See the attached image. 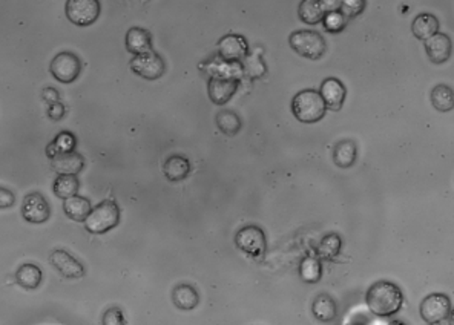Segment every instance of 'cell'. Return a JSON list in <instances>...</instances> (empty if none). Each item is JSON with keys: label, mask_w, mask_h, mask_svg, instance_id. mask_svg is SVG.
Listing matches in <instances>:
<instances>
[{"label": "cell", "mask_w": 454, "mask_h": 325, "mask_svg": "<svg viewBox=\"0 0 454 325\" xmlns=\"http://www.w3.org/2000/svg\"><path fill=\"white\" fill-rule=\"evenodd\" d=\"M103 324L105 325H125V317L121 310L119 307H112L107 310L103 316Z\"/></svg>", "instance_id": "35"}, {"label": "cell", "mask_w": 454, "mask_h": 325, "mask_svg": "<svg viewBox=\"0 0 454 325\" xmlns=\"http://www.w3.org/2000/svg\"><path fill=\"white\" fill-rule=\"evenodd\" d=\"M49 71L60 83H73L82 72V60L74 53L63 51L54 57Z\"/></svg>", "instance_id": "6"}, {"label": "cell", "mask_w": 454, "mask_h": 325, "mask_svg": "<svg viewBox=\"0 0 454 325\" xmlns=\"http://www.w3.org/2000/svg\"><path fill=\"white\" fill-rule=\"evenodd\" d=\"M421 316L427 324H442L451 316V301L444 293L428 295L421 304Z\"/></svg>", "instance_id": "5"}, {"label": "cell", "mask_w": 454, "mask_h": 325, "mask_svg": "<svg viewBox=\"0 0 454 325\" xmlns=\"http://www.w3.org/2000/svg\"><path fill=\"white\" fill-rule=\"evenodd\" d=\"M164 175L169 182H182L191 172V161L182 155H171L164 161Z\"/></svg>", "instance_id": "21"}, {"label": "cell", "mask_w": 454, "mask_h": 325, "mask_svg": "<svg viewBox=\"0 0 454 325\" xmlns=\"http://www.w3.org/2000/svg\"><path fill=\"white\" fill-rule=\"evenodd\" d=\"M358 148L353 140H341L335 146L333 150V161L341 169H349L356 161Z\"/></svg>", "instance_id": "23"}, {"label": "cell", "mask_w": 454, "mask_h": 325, "mask_svg": "<svg viewBox=\"0 0 454 325\" xmlns=\"http://www.w3.org/2000/svg\"><path fill=\"white\" fill-rule=\"evenodd\" d=\"M218 55L227 63H240L249 54V43L238 34H227L221 37L217 45Z\"/></svg>", "instance_id": "10"}, {"label": "cell", "mask_w": 454, "mask_h": 325, "mask_svg": "<svg viewBox=\"0 0 454 325\" xmlns=\"http://www.w3.org/2000/svg\"><path fill=\"white\" fill-rule=\"evenodd\" d=\"M301 279L307 284H316L322 276V265L318 258L308 256L301 263L299 267Z\"/></svg>", "instance_id": "31"}, {"label": "cell", "mask_w": 454, "mask_h": 325, "mask_svg": "<svg viewBox=\"0 0 454 325\" xmlns=\"http://www.w3.org/2000/svg\"><path fill=\"white\" fill-rule=\"evenodd\" d=\"M327 106L321 94L315 89H304L298 92L292 100V112L295 118L306 125H313L324 118Z\"/></svg>", "instance_id": "2"}, {"label": "cell", "mask_w": 454, "mask_h": 325, "mask_svg": "<svg viewBox=\"0 0 454 325\" xmlns=\"http://www.w3.org/2000/svg\"><path fill=\"white\" fill-rule=\"evenodd\" d=\"M80 189V182H78L77 175H59L54 182V193L55 197L62 200H68L77 195Z\"/></svg>", "instance_id": "27"}, {"label": "cell", "mask_w": 454, "mask_h": 325, "mask_svg": "<svg viewBox=\"0 0 454 325\" xmlns=\"http://www.w3.org/2000/svg\"><path fill=\"white\" fill-rule=\"evenodd\" d=\"M341 2L338 0H304L301 2L298 14L299 19L307 25H316L324 20L330 11L340 10Z\"/></svg>", "instance_id": "11"}, {"label": "cell", "mask_w": 454, "mask_h": 325, "mask_svg": "<svg viewBox=\"0 0 454 325\" xmlns=\"http://www.w3.org/2000/svg\"><path fill=\"white\" fill-rule=\"evenodd\" d=\"M289 43L292 49L308 60H320L327 53V43L320 33L301 30L290 34Z\"/></svg>", "instance_id": "4"}, {"label": "cell", "mask_w": 454, "mask_h": 325, "mask_svg": "<svg viewBox=\"0 0 454 325\" xmlns=\"http://www.w3.org/2000/svg\"><path fill=\"white\" fill-rule=\"evenodd\" d=\"M243 64V72L244 76L250 80H256V78H261L265 76L268 72V67H265V62L263 60L261 54L254 53V54H247L246 59L241 62Z\"/></svg>", "instance_id": "29"}, {"label": "cell", "mask_w": 454, "mask_h": 325, "mask_svg": "<svg viewBox=\"0 0 454 325\" xmlns=\"http://www.w3.org/2000/svg\"><path fill=\"white\" fill-rule=\"evenodd\" d=\"M43 279V273L35 264H24L20 265L16 272V281L20 287L26 290H34L37 288Z\"/></svg>", "instance_id": "25"}, {"label": "cell", "mask_w": 454, "mask_h": 325, "mask_svg": "<svg viewBox=\"0 0 454 325\" xmlns=\"http://www.w3.org/2000/svg\"><path fill=\"white\" fill-rule=\"evenodd\" d=\"M51 168L60 175H77L85 168V158L78 152L59 154L51 158Z\"/></svg>", "instance_id": "18"}, {"label": "cell", "mask_w": 454, "mask_h": 325, "mask_svg": "<svg viewBox=\"0 0 454 325\" xmlns=\"http://www.w3.org/2000/svg\"><path fill=\"white\" fill-rule=\"evenodd\" d=\"M63 209L64 213H67L71 220L78 222H85V220L88 218V215L92 211L91 201L88 198L80 197V195H74V197L64 200Z\"/></svg>", "instance_id": "24"}, {"label": "cell", "mask_w": 454, "mask_h": 325, "mask_svg": "<svg viewBox=\"0 0 454 325\" xmlns=\"http://www.w3.org/2000/svg\"><path fill=\"white\" fill-rule=\"evenodd\" d=\"M312 312L316 319L321 322L333 321L338 315V304L327 293H321L315 298L312 304Z\"/></svg>", "instance_id": "22"}, {"label": "cell", "mask_w": 454, "mask_h": 325, "mask_svg": "<svg viewBox=\"0 0 454 325\" xmlns=\"http://www.w3.org/2000/svg\"><path fill=\"white\" fill-rule=\"evenodd\" d=\"M172 301L177 308L189 312L200 304V295L197 288L191 284H178L172 290Z\"/></svg>", "instance_id": "19"}, {"label": "cell", "mask_w": 454, "mask_h": 325, "mask_svg": "<svg viewBox=\"0 0 454 325\" xmlns=\"http://www.w3.org/2000/svg\"><path fill=\"white\" fill-rule=\"evenodd\" d=\"M126 49L134 55L148 54L152 49V35L145 28L134 26L126 33Z\"/></svg>", "instance_id": "17"}, {"label": "cell", "mask_w": 454, "mask_h": 325, "mask_svg": "<svg viewBox=\"0 0 454 325\" xmlns=\"http://www.w3.org/2000/svg\"><path fill=\"white\" fill-rule=\"evenodd\" d=\"M67 16L77 26H89L100 16L98 0H68Z\"/></svg>", "instance_id": "9"}, {"label": "cell", "mask_w": 454, "mask_h": 325, "mask_svg": "<svg viewBox=\"0 0 454 325\" xmlns=\"http://www.w3.org/2000/svg\"><path fill=\"white\" fill-rule=\"evenodd\" d=\"M120 222V207L114 200H106L91 211L85 220V229L94 235H103L117 227Z\"/></svg>", "instance_id": "3"}, {"label": "cell", "mask_w": 454, "mask_h": 325, "mask_svg": "<svg viewBox=\"0 0 454 325\" xmlns=\"http://www.w3.org/2000/svg\"><path fill=\"white\" fill-rule=\"evenodd\" d=\"M215 121H217V126L220 131L227 137L236 135L241 131V126H243L241 118L238 117L234 111H220L217 114Z\"/></svg>", "instance_id": "28"}, {"label": "cell", "mask_w": 454, "mask_h": 325, "mask_svg": "<svg viewBox=\"0 0 454 325\" xmlns=\"http://www.w3.org/2000/svg\"><path fill=\"white\" fill-rule=\"evenodd\" d=\"M341 247V236L338 234H330L321 240L318 245V255L321 259H326V261H333V259H336V256L340 255Z\"/></svg>", "instance_id": "30"}, {"label": "cell", "mask_w": 454, "mask_h": 325, "mask_svg": "<svg viewBox=\"0 0 454 325\" xmlns=\"http://www.w3.org/2000/svg\"><path fill=\"white\" fill-rule=\"evenodd\" d=\"M365 0H342L340 5V11L345 17H356L359 12H363L365 8Z\"/></svg>", "instance_id": "34"}, {"label": "cell", "mask_w": 454, "mask_h": 325, "mask_svg": "<svg viewBox=\"0 0 454 325\" xmlns=\"http://www.w3.org/2000/svg\"><path fill=\"white\" fill-rule=\"evenodd\" d=\"M439 31V20L436 16L428 12H422L419 16H416L413 24H412V33L417 40H428L430 37H433L435 34Z\"/></svg>", "instance_id": "20"}, {"label": "cell", "mask_w": 454, "mask_h": 325, "mask_svg": "<svg viewBox=\"0 0 454 325\" xmlns=\"http://www.w3.org/2000/svg\"><path fill=\"white\" fill-rule=\"evenodd\" d=\"M129 67H131L134 74L146 78V80H158L166 72L163 57L155 51L143 55H134V59L129 62Z\"/></svg>", "instance_id": "8"}, {"label": "cell", "mask_w": 454, "mask_h": 325, "mask_svg": "<svg viewBox=\"0 0 454 325\" xmlns=\"http://www.w3.org/2000/svg\"><path fill=\"white\" fill-rule=\"evenodd\" d=\"M54 144L59 154H68V152H74V149L77 146V140L76 135L71 132H60L55 137Z\"/></svg>", "instance_id": "33"}, {"label": "cell", "mask_w": 454, "mask_h": 325, "mask_svg": "<svg viewBox=\"0 0 454 325\" xmlns=\"http://www.w3.org/2000/svg\"><path fill=\"white\" fill-rule=\"evenodd\" d=\"M14 201H16L14 193L10 189H6V187H2V189H0V207L8 209L14 204Z\"/></svg>", "instance_id": "36"}, {"label": "cell", "mask_w": 454, "mask_h": 325, "mask_svg": "<svg viewBox=\"0 0 454 325\" xmlns=\"http://www.w3.org/2000/svg\"><path fill=\"white\" fill-rule=\"evenodd\" d=\"M431 105L441 112H448L454 106V94L450 86L437 85L431 91Z\"/></svg>", "instance_id": "26"}, {"label": "cell", "mask_w": 454, "mask_h": 325, "mask_svg": "<svg viewBox=\"0 0 454 325\" xmlns=\"http://www.w3.org/2000/svg\"><path fill=\"white\" fill-rule=\"evenodd\" d=\"M42 98L45 100V102L51 106L54 103H59L60 102V94L57 89L54 88H45L42 92Z\"/></svg>", "instance_id": "37"}, {"label": "cell", "mask_w": 454, "mask_h": 325, "mask_svg": "<svg viewBox=\"0 0 454 325\" xmlns=\"http://www.w3.org/2000/svg\"><path fill=\"white\" fill-rule=\"evenodd\" d=\"M320 94L329 109L340 111L344 105L345 96H347V89H345L341 80H338L335 77H329L321 83Z\"/></svg>", "instance_id": "16"}, {"label": "cell", "mask_w": 454, "mask_h": 325, "mask_svg": "<svg viewBox=\"0 0 454 325\" xmlns=\"http://www.w3.org/2000/svg\"><path fill=\"white\" fill-rule=\"evenodd\" d=\"M235 244L244 254L256 258L263 256L265 247H268L264 230L258 226H246L238 230L235 235Z\"/></svg>", "instance_id": "7"}, {"label": "cell", "mask_w": 454, "mask_h": 325, "mask_svg": "<svg viewBox=\"0 0 454 325\" xmlns=\"http://www.w3.org/2000/svg\"><path fill=\"white\" fill-rule=\"evenodd\" d=\"M64 106L59 102V103H54L49 106V109H48V115H49V118L51 120H55V121H59L63 118V115H64Z\"/></svg>", "instance_id": "38"}, {"label": "cell", "mask_w": 454, "mask_h": 325, "mask_svg": "<svg viewBox=\"0 0 454 325\" xmlns=\"http://www.w3.org/2000/svg\"><path fill=\"white\" fill-rule=\"evenodd\" d=\"M365 304L376 316H392L401 310L403 304V293L390 281H378L367 290Z\"/></svg>", "instance_id": "1"}, {"label": "cell", "mask_w": 454, "mask_h": 325, "mask_svg": "<svg viewBox=\"0 0 454 325\" xmlns=\"http://www.w3.org/2000/svg\"><path fill=\"white\" fill-rule=\"evenodd\" d=\"M425 53H427L430 62L435 64H442L448 62L453 53L451 39L442 33L435 34L433 37L425 40Z\"/></svg>", "instance_id": "15"}, {"label": "cell", "mask_w": 454, "mask_h": 325, "mask_svg": "<svg viewBox=\"0 0 454 325\" xmlns=\"http://www.w3.org/2000/svg\"><path fill=\"white\" fill-rule=\"evenodd\" d=\"M238 86H240V80L236 77L213 76L207 83L209 98L215 105H226L235 96Z\"/></svg>", "instance_id": "13"}, {"label": "cell", "mask_w": 454, "mask_h": 325, "mask_svg": "<svg viewBox=\"0 0 454 325\" xmlns=\"http://www.w3.org/2000/svg\"><path fill=\"white\" fill-rule=\"evenodd\" d=\"M49 261H51L53 267L55 270H59L64 278L71 279H78L85 276V267L80 261L68 254L67 250H54L51 256H49Z\"/></svg>", "instance_id": "14"}, {"label": "cell", "mask_w": 454, "mask_h": 325, "mask_svg": "<svg viewBox=\"0 0 454 325\" xmlns=\"http://www.w3.org/2000/svg\"><path fill=\"white\" fill-rule=\"evenodd\" d=\"M347 17L344 16V14L336 10V11H330L326 14V17H324V26H326V30L329 33H340L342 31L345 25H347Z\"/></svg>", "instance_id": "32"}, {"label": "cell", "mask_w": 454, "mask_h": 325, "mask_svg": "<svg viewBox=\"0 0 454 325\" xmlns=\"http://www.w3.org/2000/svg\"><path fill=\"white\" fill-rule=\"evenodd\" d=\"M49 215H51V207L42 193L33 192L26 195L24 204H21V216L25 221L31 224H43L49 220Z\"/></svg>", "instance_id": "12"}]
</instances>
